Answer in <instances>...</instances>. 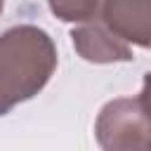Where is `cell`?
I'll return each instance as SVG.
<instances>
[{
	"label": "cell",
	"mask_w": 151,
	"mask_h": 151,
	"mask_svg": "<svg viewBox=\"0 0 151 151\" xmlns=\"http://www.w3.org/2000/svg\"><path fill=\"white\" fill-rule=\"evenodd\" d=\"M2 7H5V0H0V12H2Z\"/></svg>",
	"instance_id": "7"
},
{
	"label": "cell",
	"mask_w": 151,
	"mask_h": 151,
	"mask_svg": "<svg viewBox=\"0 0 151 151\" xmlns=\"http://www.w3.org/2000/svg\"><path fill=\"white\" fill-rule=\"evenodd\" d=\"M94 132L101 149H151V123L137 97L109 101L97 118Z\"/></svg>",
	"instance_id": "2"
},
{
	"label": "cell",
	"mask_w": 151,
	"mask_h": 151,
	"mask_svg": "<svg viewBox=\"0 0 151 151\" xmlns=\"http://www.w3.org/2000/svg\"><path fill=\"white\" fill-rule=\"evenodd\" d=\"M99 19L125 42L151 47V0H104Z\"/></svg>",
	"instance_id": "3"
},
{
	"label": "cell",
	"mask_w": 151,
	"mask_h": 151,
	"mask_svg": "<svg viewBox=\"0 0 151 151\" xmlns=\"http://www.w3.org/2000/svg\"><path fill=\"white\" fill-rule=\"evenodd\" d=\"M47 2L57 19L71 24H85L99 19L104 0H47Z\"/></svg>",
	"instance_id": "5"
},
{
	"label": "cell",
	"mask_w": 151,
	"mask_h": 151,
	"mask_svg": "<svg viewBox=\"0 0 151 151\" xmlns=\"http://www.w3.org/2000/svg\"><path fill=\"white\" fill-rule=\"evenodd\" d=\"M137 101H139V106H142L144 116H146V118H149V123H151V71L144 76V87H142V92H139Z\"/></svg>",
	"instance_id": "6"
},
{
	"label": "cell",
	"mask_w": 151,
	"mask_h": 151,
	"mask_svg": "<svg viewBox=\"0 0 151 151\" xmlns=\"http://www.w3.org/2000/svg\"><path fill=\"white\" fill-rule=\"evenodd\" d=\"M57 68L52 38L31 24L12 26L0 35V116L35 97Z\"/></svg>",
	"instance_id": "1"
},
{
	"label": "cell",
	"mask_w": 151,
	"mask_h": 151,
	"mask_svg": "<svg viewBox=\"0 0 151 151\" xmlns=\"http://www.w3.org/2000/svg\"><path fill=\"white\" fill-rule=\"evenodd\" d=\"M73 38V47L76 52L85 59V61H94V64H111V61H130L132 59V50L130 45L118 38L101 19L94 24H87L76 28L71 33Z\"/></svg>",
	"instance_id": "4"
}]
</instances>
